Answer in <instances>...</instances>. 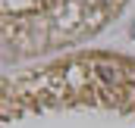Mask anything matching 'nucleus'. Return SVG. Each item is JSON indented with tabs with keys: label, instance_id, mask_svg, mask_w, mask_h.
Here are the masks:
<instances>
[{
	"label": "nucleus",
	"instance_id": "nucleus-1",
	"mask_svg": "<svg viewBox=\"0 0 135 128\" xmlns=\"http://www.w3.org/2000/svg\"><path fill=\"white\" fill-rule=\"evenodd\" d=\"M88 94L113 97L119 94L129 106H135V66L110 63V60H88V63H69L57 69H44L38 78L28 75L16 84H6L3 113H19L28 106H54L57 100H79ZM113 103H119L113 97Z\"/></svg>",
	"mask_w": 135,
	"mask_h": 128
},
{
	"label": "nucleus",
	"instance_id": "nucleus-2",
	"mask_svg": "<svg viewBox=\"0 0 135 128\" xmlns=\"http://www.w3.org/2000/svg\"><path fill=\"white\" fill-rule=\"evenodd\" d=\"M132 38H135V25H132Z\"/></svg>",
	"mask_w": 135,
	"mask_h": 128
}]
</instances>
